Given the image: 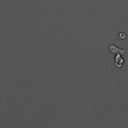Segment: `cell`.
Returning <instances> with one entry per match:
<instances>
[{
    "instance_id": "cell-3",
    "label": "cell",
    "mask_w": 128,
    "mask_h": 128,
    "mask_svg": "<svg viewBox=\"0 0 128 128\" xmlns=\"http://www.w3.org/2000/svg\"><path fill=\"white\" fill-rule=\"evenodd\" d=\"M118 38H119L120 40H124V39L126 38V35L124 32H120V33H119Z\"/></svg>"
},
{
    "instance_id": "cell-2",
    "label": "cell",
    "mask_w": 128,
    "mask_h": 128,
    "mask_svg": "<svg viewBox=\"0 0 128 128\" xmlns=\"http://www.w3.org/2000/svg\"><path fill=\"white\" fill-rule=\"evenodd\" d=\"M109 50H111V52L112 53H113V54H125V50H124V49H121V48H117L116 46H114V45H113V44H112V45H110L109 46Z\"/></svg>"
},
{
    "instance_id": "cell-1",
    "label": "cell",
    "mask_w": 128,
    "mask_h": 128,
    "mask_svg": "<svg viewBox=\"0 0 128 128\" xmlns=\"http://www.w3.org/2000/svg\"><path fill=\"white\" fill-rule=\"evenodd\" d=\"M124 63V60L121 56V54H117L114 57V65L117 68H120Z\"/></svg>"
}]
</instances>
